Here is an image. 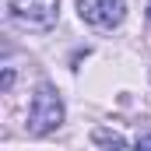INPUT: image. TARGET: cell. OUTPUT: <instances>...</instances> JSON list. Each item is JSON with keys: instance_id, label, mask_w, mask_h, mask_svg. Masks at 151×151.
Returning <instances> with one entry per match:
<instances>
[{"instance_id": "cell-1", "label": "cell", "mask_w": 151, "mask_h": 151, "mask_svg": "<svg viewBox=\"0 0 151 151\" xmlns=\"http://www.w3.org/2000/svg\"><path fill=\"white\" fill-rule=\"evenodd\" d=\"M60 123H63V99H60V91L53 84H39L35 95H32V106H28V130L35 137H46Z\"/></svg>"}, {"instance_id": "cell-2", "label": "cell", "mask_w": 151, "mask_h": 151, "mask_svg": "<svg viewBox=\"0 0 151 151\" xmlns=\"http://www.w3.org/2000/svg\"><path fill=\"white\" fill-rule=\"evenodd\" d=\"M7 11L21 28L46 32L60 18V0H7Z\"/></svg>"}, {"instance_id": "cell-3", "label": "cell", "mask_w": 151, "mask_h": 151, "mask_svg": "<svg viewBox=\"0 0 151 151\" xmlns=\"http://www.w3.org/2000/svg\"><path fill=\"white\" fill-rule=\"evenodd\" d=\"M77 14L91 28H116L127 18V0H77Z\"/></svg>"}, {"instance_id": "cell-4", "label": "cell", "mask_w": 151, "mask_h": 151, "mask_svg": "<svg viewBox=\"0 0 151 151\" xmlns=\"http://www.w3.org/2000/svg\"><path fill=\"white\" fill-rule=\"evenodd\" d=\"M91 137H95V144H113V148H123V144H127V137H119V134H109V130H95Z\"/></svg>"}, {"instance_id": "cell-5", "label": "cell", "mask_w": 151, "mask_h": 151, "mask_svg": "<svg viewBox=\"0 0 151 151\" xmlns=\"http://www.w3.org/2000/svg\"><path fill=\"white\" fill-rule=\"evenodd\" d=\"M141 144H144V148H151V137H137V148H141Z\"/></svg>"}, {"instance_id": "cell-6", "label": "cell", "mask_w": 151, "mask_h": 151, "mask_svg": "<svg viewBox=\"0 0 151 151\" xmlns=\"http://www.w3.org/2000/svg\"><path fill=\"white\" fill-rule=\"evenodd\" d=\"M148 18H151V4H148Z\"/></svg>"}]
</instances>
